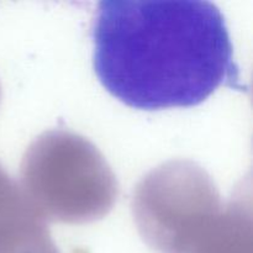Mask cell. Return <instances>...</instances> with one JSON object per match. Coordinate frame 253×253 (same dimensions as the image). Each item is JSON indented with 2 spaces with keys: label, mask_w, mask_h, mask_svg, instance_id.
<instances>
[{
  "label": "cell",
  "mask_w": 253,
  "mask_h": 253,
  "mask_svg": "<svg viewBox=\"0 0 253 253\" xmlns=\"http://www.w3.org/2000/svg\"><path fill=\"white\" fill-rule=\"evenodd\" d=\"M94 71L131 108H188L239 85L224 15L203 0H105L93 26Z\"/></svg>",
  "instance_id": "6da1fadb"
},
{
  "label": "cell",
  "mask_w": 253,
  "mask_h": 253,
  "mask_svg": "<svg viewBox=\"0 0 253 253\" xmlns=\"http://www.w3.org/2000/svg\"><path fill=\"white\" fill-rule=\"evenodd\" d=\"M51 135L35 143L24 167V193L40 215L63 221L101 216L114 199V179L98 152L81 138Z\"/></svg>",
  "instance_id": "7a4b0ae2"
},
{
  "label": "cell",
  "mask_w": 253,
  "mask_h": 253,
  "mask_svg": "<svg viewBox=\"0 0 253 253\" xmlns=\"http://www.w3.org/2000/svg\"><path fill=\"white\" fill-rule=\"evenodd\" d=\"M220 200L202 169L173 163L143 180L136 217L148 244L160 253H194L217 224Z\"/></svg>",
  "instance_id": "3957f363"
},
{
  "label": "cell",
  "mask_w": 253,
  "mask_h": 253,
  "mask_svg": "<svg viewBox=\"0 0 253 253\" xmlns=\"http://www.w3.org/2000/svg\"><path fill=\"white\" fill-rule=\"evenodd\" d=\"M0 253H58L42 216L1 166Z\"/></svg>",
  "instance_id": "277c9868"
},
{
  "label": "cell",
  "mask_w": 253,
  "mask_h": 253,
  "mask_svg": "<svg viewBox=\"0 0 253 253\" xmlns=\"http://www.w3.org/2000/svg\"><path fill=\"white\" fill-rule=\"evenodd\" d=\"M0 95H1V90H0Z\"/></svg>",
  "instance_id": "5b68a950"
}]
</instances>
